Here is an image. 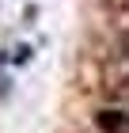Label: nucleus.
I'll use <instances>...</instances> for the list:
<instances>
[{
    "label": "nucleus",
    "instance_id": "f257e3e1",
    "mask_svg": "<svg viewBox=\"0 0 129 133\" xmlns=\"http://www.w3.org/2000/svg\"><path fill=\"white\" fill-rule=\"evenodd\" d=\"M99 129L103 133H129V114L125 110H99Z\"/></svg>",
    "mask_w": 129,
    "mask_h": 133
}]
</instances>
